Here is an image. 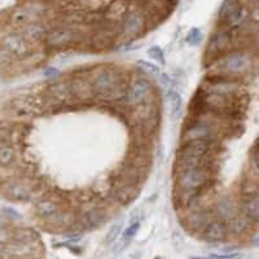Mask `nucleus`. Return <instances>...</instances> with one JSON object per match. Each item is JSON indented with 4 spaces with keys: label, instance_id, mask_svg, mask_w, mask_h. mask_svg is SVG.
I'll list each match as a JSON object with an SVG mask.
<instances>
[{
    "label": "nucleus",
    "instance_id": "2eb2a0df",
    "mask_svg": "<svg viewBox=\"0 0 259 259\" xmlns=\"http://www.w3.org/2000/svg\"><path fill=\"white\" fill-rule=\"evenodd\" d=\"M2 47L6 50V52H10L14 58H20L22 60L24 57L28 56L30 54V46L28 42L22 34L18 32H10L2 40Z\"/></svg>",
    "mask_w": 259,
    "mask_h": 259
},
{
    "label": "nucleus",
    "instance_id": "0eeeda50",
    "mask_svg": "<svg viewBox=\"0 0 259 259\" xmlns=\"http://www.w3.org/2000/svg\"><path fill=\"white\" fill-rule=\"evenodd\" d=\"M200 88L208 94H215V95L223 96H236L241 90L240 80H237L234 76H218L212 74L206 76L201 82Z\"/></svg>",
    "mask_w": 259,
    "mask_h": 259
},
{
    "label": "nucleus",
    "instance_id": "f03ea898",
    "mask_svg": "<svg viewBox=\"0 0 259 259\" xmlns=\"http://www.w3.org/2000/svg\"><path fill=\"white\" fill-rule=\"evenodd\" d=\"M222 118L212 113L202 116H192L186 120L182 130V142L190 140H204L208 142H216L220 138Z\"/></svg>",
    "mask_w": 259,
    "mask_h": 259
},
{
    "label": "nucleus",
    "instance_id": "a878e982",
    "mask_svg": "<svg viewBox=\"0 0 259 259\" xmlns=\"http://www.w3.org/2000/svg\"><path fill=\"white\" fill-rule=\"evenodd\" d=\"M76 219L74 218V215L70 212H57L54 216L50 218L47 222V224L56 230H70V227L76 223Z\"/></svg>",
    "mask_w": 259,
    "mask_h": 259
},
{
    "label": "nucleus",
    "instance_id": "1a4fd4ad",
    "mask_svg": "<svg viewBox=\"0 0 259 259\" xmlns=\"http://www.w3.org/2000/svg\"><path fill=\"white\" fill-rule=\"evenodd\" d=\"M246 18V10L240 0H224L219 10V20L227 28H237Z\"/></svg>",
    "mask_w": 259,
    "mask_h": 259
},
{
    "label": "nucleus",
    "instance_id": "aec40b11",
    "mask_svg": "<svg viewBox=\"0 0 259 259\" xmlns=\"http://www.w3.org/2000/svg\"><path fill=\"white\" fill-rule=\"evenodd\" d=\"M205 190H182V188H175L174 200L178 205L184 210H190V208L198 206L200 201L202 200Z\"/></svg>",
    "mask_w": 259,
    "mask_h": 259
},
{
    "label": "nucleus",
    "instance_id": "473e14b6",
    "mask_svg": "<svg viewBox=\"0 0 259 259\" xmlns=\"http://www.w3.org/2000/svg\"><path fill=\"white\" fill-rule=\"evenodd\" d=\"M240 193L242 197H253L259 194V186L252 180H244L241 184Z\"/></svg>",
    "mask_w": 259,
    "mask_h": 259
},
{
    "label": "nucleus",
    "instance_id": "4be33fe9",
    "mask_svg": "<svg viewBox=\"0 0 259 259\" xmlns=\"http://www.w3.org/2000/svg\"><path fill=\"white\" fill-rule=\"evenodd\" d=\"M2 190L8 198L14 201H28L30 198V190L24 183L18 180H6L2 183Z\"/></svg>",
    "mask_w": 259,
    "mask_h": 259
},
{
    "label": "nucleus",
    "instance_id": "79ce46f5",
    "mask_svg": "<svg viewBox=\"0 0 259 259\" xmlns=\"http://www.w3.org/2000/svg\"><path fill=\"white\" fill-rule=\"evenodd\" d=\"M8 240H10V234H8V232H6V230H3V228H0V244H6Z\"/></svg>",
    "mask_w": 259,
    "mask_h": 259
},
{
    "label": "nucleus",
    "instance_id": "9b49d317",
    "mask_svg": "<svg viewBox=\"0 0 259 259\" xmlns=\"http://www.w3.org/2000/svg\"><path fill=\"white\" fill-rule=\"evenodd\" d=\"M106 222V215H105L102 208H91L88 210H86L80 214L78 220H76L72 227H70V232H90L98 230L100 227L104 226Z\"/></svg>",
    "mask_w": 259,
    "mask_h": 259
},
{
    "label": "nucleus",
    "instance_id": "7c9ffc66",
    "mask_svg": "<svg viewBox=\"0 0 259 259\" xmlns=\"http://www.w3.org/2000/svg\"><path fill=\"white\" fill-rule=\"evenodd\" d=\"M14 160H16V150L13 146L8 144L0 146V166L8 168L14 162Z\"/></svg>",
    "mask_w": 259,
    "mask_h": 259
},
{
    "label": "nucleus",
    "instance_id": "37998d69",
    "mask_svg": "<svg viewBox=\"0 0 259 259\" xmlns=\"http://www.w3.org/2000/svg\"><path fill=\"white\" fill-rule=\"evenodd\" d=\"M256 244H258V245H259V237H258V240H256Z\"/></svg>",
    "mask_w": 259,
    "mask_h": 259
},
{
    "label": "nucleus",
    "instance_id": "a19ab883",
    "mask_svg": "<svg viewBox=\"0 0 259 259\" xmlns=\"http://www.w3.org/2000/svg\"><path fill=\"white\" fill-rule=\"evenodd\" d=\"M210 258H222V259H231V258H237L238 254L237 253H231V254H210Z\"/></svg>",
    "mask_w": 259,
    "mask_h": 259
},
{
    "label": "nucleus",
    "instance_id": "423d86ee",
    "mask_svg": "<svg viewBox=\"0 0 259 259\" xmlns=\"http://www.w3.org/2000/svg\"><path fill=\"white\" fill-rule=\"evenodd\" d=\"M234 30H236V28H227V26L223 25V28H216V30L212 32V35L210 36V39H208V46H206V60L212 62V61L216 60L218 57H220L222 54H227V52L230 51V48H231L232 43H234V36H236Z\"/></svg>",
    "mask_w": 259,
    "mask_h": 259
},
{
    "label": "nucleus",
    "instance_id": "2f4dec72",
    "mask_svg": "<svg viewBox=\"0 0 259 259\" xmlns=\"http://www.w3.org/2000/svg\"><path fill=\"white\" fill-rule=\"evenodd\" d=\"M14 136H16V130L12 124H0V142H3V144L12 142Z\"/></svg>",
    "mask_w": 259,
    "mask_h": 259
},
{
    "label": "nucleus",
    "instance_id": "ddd939ff",
    "mask_svg": "<svg viewBox=\"0 0 259 259\" xmlns=\"http://www.w3.org/2000/svg\"><path fill=\"white\" fill-rule=\"evenodd\" d=\"M215 218L212 208H202V206H196L190 208L186 212L184 218V226H186L190 232L194 234H201L205 230L206 226L210 223L212 219Z\"/></svg>",
    "mask_w": 259,
    "mask_h": 259
},
{
    "label": "nucleus",
    "instance_id": "412c9836",
    "mask_svg": "<svg viewBox=\"0 0 259 259\" xmlns=\"http://www.w3.org/2000/svg\"><path fill=\"white\" fill-rule=\"evenodd\" d=\"M228 227L227 223L218 218H214L210 220L208 226L205 227L201 234L208 242H220V241L226 240L228 236Z\"/></svg>",
    "mask_w": 259,
    "mask_h": 259
},
{
    "label": "nucleus",
    "instance_id": "a211bd4d",
    "mask_svg": "<svg viewBox=\"0 0 259 259\" xmlns=\"http://www.w3.org/2000/svg\"><path fill=\"white\" fill-rule=\"evenodd\" d=\"M212 142H204V140H190L184 142L182 146L176 150V158L183 157H204V156L212 154Z\"/></svg>",
    "mask_w": 259,
    "mask_h": 259
},
{
    "label": "nucleus",
    "instance_id": "cd10ccee",
    "mask_svg": "<svg viewBox=\"0 0 259 259\" xmlns=\"http://www.w3.org/2000/svg\"><path fill=\"white\" fill-rule=\"evenodd\" d=\"M168 100L170 104V116L172 120H178L182 114V106H183V100H182L180 94L174 88H170L168 91Z\"/></svg>",
    "mask_w": 259,
    "mask_h": 259
},
{
    "label": "nucleus",
    "instance_id": "f3484780",
    "mask_svg": "<svg viewBox=\"0 0 259 259\" xmlns=\"http://www.w3.org/2000/svg\"><path fill=\"white\" fill-rule=\"evenodd\" d=\"M47 95L50 100L57 105H69L74 102L72 88H70V79L68 80H54L48 86Z\"/></svg>",
    "mask_w": 259,
    "mask_h": 259
},
{
    "label": "nucleus",
    "instance_id": "c9c22d12",
    "mask_svg": "<svg viewBox=\"0 0 259 259\" xmlns=\"http://www.w3.org/2000/svg\"><path fill=\"white\" fill-rule=\"evenodd\" d=\"M201 40H202V32H201V28H190L188 35H186V42L192 46H197Z\"/></svg>",
    "mask_w": 259,
    "mask_h": 259
},
{
    "label": "nucleus",
    "instance_id": "9d476101",
    "mask_svg": "<svg viewBox=\"0 0 259 259\" xmlns=\"http://www.w3.org/2000/svg\"><path fill=\"white\" fill-rule=\"evenodd\" d=\"M152 94L153 84L148 78H146V76L134 78L130 80L126 98H124V102L130 108L136 106V105L142 104V102H146V98L152 95Z\"/></svg>",
    "mask_w": 259,
    "mask_h": 259
},
{
    "label": "nucleus",
    "instance_id": "4468645a",
    "mask_svg": "<svg viewBox=\"0 0 259 259\" xmlns=\"http://www.w3.org/2000/svg\"><path fill=\"white\" fill-rule=\"evenodd\" d=\"M48 105L35 96H21L10 102V109L18 117H32L44 110Z\"/></svg>",
    "mask_w": 259,
    "mask_h": 259
},
{
    "label": "nucleus",
    "instance_id": "ea45409f",
    "mask_svg": "<svg viewBox=\"0 0 259 259\" xmlns=\"http://www.w3.org/2000/svg\"><path fill=\"white\" fill-rule=\"evenodd\" d=\"M58 76H60V72L54 68H48L44 70V76H47V78H57Z\"/></svg>",
    "mask_w": 259,
    "mask_h": 259
},
{
    "label": "nucleus",
    "instance_id": "dca6fc26",
    "mask_svg": "<svg viewBox=\"0 0 259 259\" xmlns=\"http://www.w3.org/2000/svg\"><path fill=\"white\" fill-rule=\"evenodd\" d=\"M139 184L128 183V182H124L122 179H118V183L116 186H113L110 193L114 202L120 204L122 206H127L131 202H134L136 197L139 196Z\"/></svg>",
    "mask_w": 259,
    "mask_h": 259
},
{
    "label": "nucleus",
    "instance_id": "20e7f679",
    "mask_svg": "<svg viewBox=\"0 0 259 259\" xmlns=\"http://www.w3.org/2000/svg\"><path fill=\"white\" fill-rule=\"evenodd\" d=\"M210 64H214L212 69H215L218 76H234L249 70L252 66V57L246 52H227Z\"/></svg>",
    "mask_w": 259,
    "mask_h": 259
},
{
    "label": "nucleus",
    "instance_id": "c756f323",
    "mask_svg": "<svg viewBox=\"0 0 259 259\" xmlns=\"http://www.w3.org/2000/svg\"><path fill=\"white\" fill-rule=\"evenodd\" d=\"M140 230V222L139 220H135V222H131V224L124 230V234L120 237V240L118 241V245H120V249H124L126 246H128L131 241H132L134 237L136 236V234L139 232Z\"/></svg>",
    "mask_w": 259,
    "mask_h": 259
},
{
    "label": "nucleus",
    "instance_id": "5701e85b",
    "mask_svg": "<svg viewBox=\"0 0 259 259\" xmlns=\"http://www.w3.org/2000/svg\"><path fill=\"white\" fill-rule=\"evenodd\" d=\"M48 30L50 28L46 24L40 22V21H34V22L24 26L21 34L25 36L28 43H39V42L44 40Z\"/></svg>",
    "mask_w": 259,
    "mask_h": 259
},
{
    "label": "nucleus",
    "instance_id": "c85d7f7f",
    "mask_svg": "<svg viewBox=\"0 0 259 259\" xmlns=\"http://www.w3.org/2000/svg\"><path fill=\"white\" fill-rule=\"evenodd\" d=\"M126 12H127L126 3H124L122 0H116V2H113L110 6H108V10L105 12V16H106L108 20H112V21H117V22H120Z\"/></svg>",
    "mask_w": 259,
    "mask_h": 259
},
{
    "label": "nucleus",
    "instance_id": "f257e3e1",
    "mask_svg": "<svg viewBox=\"0 0 259 259\" xmlns=\"http://www.w3.org/2000/svg\"><path fill=\"white\" fill-rule=\"evenodd\" d=\"M96 98L104 102H114L124 100L128 88V76L120 69L113 66H104L91 78Z\"/></svg>",
    "mask_w": 259,
    "mask_h": 259
},
{
    "label": "nucleus",
    "instance_id": "f704fd0d",
    "mask_svg": "<svg viewBox=\"0 0 259 259\" xmlns=\"http://www.w3.org/2000/svg\"><path fill=\"white\" fill-rule=\"evenodd\" d=\"M148 54H149V57L152 58V60H154L156 62L160 64V65H164V64H166V60H164V51H162V50L160 47H157V46L149 48V50H148Z\"/></svg>",
    "mask_w": 259,
    "mask_h": 259
},
{
    "label": "nucleus",
    "instance_id": "c03bdc74",
    "mask_svg": "<svg viewBox=\"0 0 259 259\" xmlns=\"http://www.w3.org/2000/svg\"><path fill=\"white\" fill-rule=\"evenodd\" d=\"M32 2H40V0H32Z\"/></svg>",
    "mask_w": 259,
    "mask_h": 259
},
{
    "label": "nucleus",
    "instance_id": "e433bc0d",
    "mask_svg": "<svg viewBox=\"0 0 259 259\" xmlns=\"http://www.w3.org/2000/svg\"><path fill=\"white\" fill-rule=\"evenodd\" d=\"M120 230H122V222H120V223H114L113 226H112L110 231L108 232L106 234V242L108 244H113L114 241L117 240V237L120 236Z\"/></svg>",
    "mask_w": 259,
    "mask_h": 259
},
{
    "label": "nucleus",
    "instance_id": "58836bf2",
    "mask_svg": "<svg viewBox=\"0 0 259 259\" xmlns=\"http://www.w3.org/2000/svg\"><path fill=\"white\" fill-rule=\"evenodd\" d=\"M252 161L256 171L259 174V146H256L253 149V154H252Z\"/></svg>",
    "mask_w": 259,
    "mask_h": 259
},
{
    "label": "nucleus",
    "instance_id": "6ab92c4d",
    "mask_svg": "<svg viewBox=\"0 0 259 259\" xmlns=\"http://www.w3.org/2000/svg\"><path fill=\"white\" fill-rule=\"evenodd\" d=\"M215 218L220 219L223 222H230L238 214V206L234 202V200L230 196L219 197L212 208Z\"/></svg>",
    "mask_w": 259,
    "mask_h": 259
},
{
    "label": "nucleus",
    "instance_id": "7ed1b4c3",
    "mask_svg": "<svg viewBox=\"0 0 259 259\" xmlns=\"http://www.w3.org/2000/svg\"><path fill=\"white\" fill-rule=\"evenodd\" d=\"M131 118L135 126L139 128L140 135L144 138H150L157 132L160 127V100L154 96V92L142 104L131 108Z\"/></svg>",
    "mask_w": 259,
    "mask_h": 259
},
{
    "label": "nucleus",
    "instance_id": "6e6552de",
    "mask_svg": "<svg viewBox=\"0 0 259 259\" xmlns=\"http://www.w3.org/2000/svg\"><path fill=\"white\" fill-rule=\"evenodd\" d=\"M120 36L132 40L146 30V18L142 10H127L120 21Z\"/></svg>",
    "mask_w": 259,
    "mask_h": 259
},
{
    "label": "nucleus",
    "instance_id": "39448f33",
    "mask_svg": "<svg viewBox=\"0 0 259 259\" xmlns=\"http://www.w3.org/2000/svg\"><path fill=\"white\" fill-rule=\"evenodd\" d=\"M214 172L208 168H186L176 171L175 188L182 190H206L212 183Z\"/></svg>",
    "mask_w": 259,
    "mask_h": 259
},
{
    "label": "nucleus",
    "instance_id": "b1692460",
    "mask_svg": "<svg viewBox=\"0 0 259 259\" xmlns=\"http://www.w3.org/2000/svg\"><path fill=\"white\" fill-rule=\"evenodd\" d=\"M61 210V204L54 198H40L35 205V212L43 220H48Z\"/></svg>",
    "mask_w": 259,
    "mask_h": 259
},
{
    "label": "nucleus",
    "instance_id": "393cba45",
    "mask_svg": "<svg viewBox=\"0 0 259 259\" xmlns=\"http://www.w3.org/2000/svg\"><path fill=\"white\" fill-rule=\"evenodd\" d=\"M240 212L252 223L259 222V196L242 197V201L240 204Z\"/></svg>",
    "mask_w": 259,
    "mask_h": 259
},
{
    "label": "nucleus",
    "instance_id": "a18cd8bd",
    "mask_svg": "<svg viewBox=\"0 0 259 259\" xmlns=\"http://www.w3.org/2000/svg\"><path fill=\"white\" fill-rule=\"evenodd\" d=\"M258 196H259V194H258Z\"/></svg>",
    "mask_w": 259,
    "mask_h": 259
},
{
    "label": "nucleus",
    "instance_id": "4c0bfd02",
    "mask_svg": "<svg viewBox=\"0 0 259 259\" xmlns=\"http://www.w3.org/2000/svg\"><path fill=\"white\" fill-rule=\"evenodd\" d=\"M13 60L14 57L10 52H6L3 47H0V66H10Z\"/></svg>",
    "mask_w": 259,
    "mask_h": 259
},
{
    "label": "nucleus",
    "instance_id": "72a5a7b5",
    "mask_svg": "<svg viewBox=\"0 0 259 259\" xmlns=\"http://www.w3.org/2000/svg\"><path fill=\"white\" fill-rule=\"evenodd\" d=\"M138 66H139L140 69L144 72V73L148 74V76H160V74H161V72H160V69H158L157 65H154V64H152V62H149V61L139 60L138 61Z\"/></svg>",
    "mask_w": 259,
    "mask_h": 259
},
{
    "label": "nucleus",
    "instance_id": "f8f14e48",
    "mask_svg": "<svg viewBox=\"0 0 259 259\" xmlns=\"http://www.w3.org/2000/svg\"><path fill=\"white\" fill-rule=\"evenodd\" d=\"M70 88H72L74 102H80V104H90L96 100L95 88L90 76H83L79 74L72 76Z\"/></svg>",
    "mask_w": 259,
    "mask_h": 259
},
{
    "label": "nucleus",
    "instance_id": "bb28decb",
    "mask_svg": "<svg viewBox=\"0 0 259 259\" xmlns=\"http://www.w3.org/2000/svg\"><path fill=\"white\" fill-rule=\"evenodd\" d=\"M250 224H252V222L242 212H238L234 219L227 222L228 232L234 234V236H241V234H244L249 230Z\"/></svg>",
    "mask_w": 259,
    "mask_h": 259
}]
</instances>
